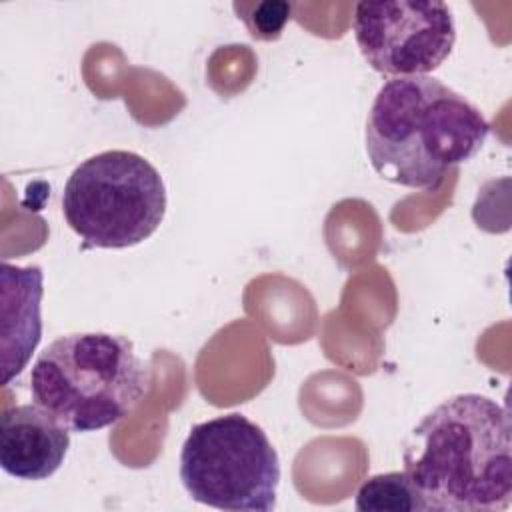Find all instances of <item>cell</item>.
Returning a JSON list of instances; mask_svg holds the SVG:
<instances>
[{
	"label": "cell",
	"mask_w": 512,
	"mask_h": 512,
	"mask_svg": "<svg viewBox=\"0 0 512 512\" xmlns=\"http://www.w3.org/2000/svg\"><path fill=\"white\" fill-rule=\"evenodd\" d=\"M180 480L188 496L218 510L276 508L280 460L266 432L232 412L192 426L180 450Z\"/></svg>",
	"instance_id": "5"
},
{
	"label": "cell",
	"mask_w": 512,
	"mask_h": 512,
	"mask_svg": "<svg viewBox=\"0 0 512 512\" xmlns=\"http://www.w3.org/2000/svg\"><path fill=\"white\" fill-rule=\"evenodd\" d=\"M148 380V368L128 338L74 332L36 356L30 394L70 432H92L126 418L146 394Z\"/></svg>",
	"instance_id": "3"
},
{
	"label": "cell",
	"mask_w": 512,
	"mask_h": 512,
	"mask_svg": "<svg viewBox=\"0 0 512 512\" xmlns=\"http://www.w3.org/2000/svg\"><path fill=\"white\" fill-rule=\"evenodd\" d=\"M356 510L360 512H412L422 510L420 500L404 472H386L370 476L356 492Z\"/></svg>",
	"instance_id": "9"
},
{
	"label": "cell",
	"mask_w": 512,
	"mask_h": 512,
	"mask_svg": "<svg viewBox=\"0 0 512 512\" xmlns=\"http://www.w3.org/2000/svg\"><path fill=\"white\" fill-rule=\"evenodd\" d=\"M290 12H292V6L288 2L266 0L252 6V16H246L244 20L254 38L272 40L280 36L282 28L290 20Z\"/></svg>",
	"instance_id": "10"
},
{
	"label": "cell",
	"mask_w": 512,
	"mask_h": 512,
	"mask_svg": "<svg viewBox=\"0 0 512 512\" xmlns=\"http://www.w3.org/2000/svg\"><path fill=\"white\" fill-rule=\"evenodd\" d=\"M62 214L86 246L130 248L162 224L166 186L144 156L104 150L80 162L68 176Z\"/></svg>",
	"instance_id": "4"
},
{
	"label": "cell",
	"mask_w": 512,
	"mask_h": 512,
	"mask_svg": "<svg viewBox=\"0 0 512 512\" xmlns=\"http://www.w3.org/2000/svg\"><path fill=\"white\" fill-rule=\"evenodd\" d=\"M490 134L484 114L434 76L386 80L366 118V154L388 182L436 188Z\"/></svg>",
	"instance_id": "2"
},
{
	"label": "cell",
	"mask_w": 512,
	"mask_h": 512,
	"mask_svg": "<svg viewBox=\"0 0 512 512\" xmlns=\"http://www.w3.org/2000/svg\"><path fill=\"white\" fill-rule=\"evenodd\" d=\"M70 430L34 404L12 406L0 420V466L18 480H46L64 462Z\"/></svg>",
	"instance_id": "7"
},
{
	"label": "cell",
	"mask_w": 512,
	"mask_h": 512,
	"mask_svg": "<svg viewBox=\"0 0 512 512\" xmlns=\"http://www.w3.org/2000/svg\"><path fill=\"white\" fill-rule=\"evenodd\" d=\"M2 386H8L30 362L42 338L40 266L2 262Z\"/></svg>",
	"instance_id": "8"
},
{
	"label": "cell",
	"mask_w": 512,
	"mask_h": 512,
	"mask_svg": "<svg viewBox=\"0 0 512 512\" xmlns=\"http://www.w3.org/2000/svg\"><path fill=\"white\" fill-rule=\"evenodd\" d=\"M404 474L426 512H498L512 498L508 410L466 392L428 412L410 432Z\"/></svg>",
	"instance_id": "1"
},
{
	"label": "cell",
	"mask_w": 512,
	"mask_h": 512,
	"mask_svg": "<svg viewBox=\"0 0 512 512\" xmlns=\"http://www.w3.org/2000/svg\"><path fill=\"white\" fill-rule=\"evenodd\" d=\"M352 30L366 62L392 78L428 76L456 42L452 10L438 0L358 2Z\"/></svg>",
	"instance_id": "6"
}]
</instances>
